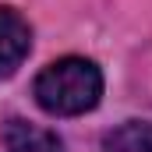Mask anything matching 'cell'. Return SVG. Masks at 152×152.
Returning <instances> with one entry per match:
<instances>
[{
	"label": "cell",
	"instance_id": "6da1fadb",
	"mask_svg": "<svg viewBox=\"0 0 152 152\" xmlns=\"http://www.w3.org/2000/svg\"><path fill=\"white\" fill-rule=\"evenodd\" d=\"M36 103L53 117H81L103 99V71L85 57H60L39 71Z\"/></svg>",
	"mask_w": 152,
	"mask_h": 152
},
{
	"label": "cell",
	"instance_id": "7a4b0ae2",
	"mask_svg": "<svg viewBox=\"0 0 152 152\" xmlns=\"http://www.w3.org/2000/svg\"><path fill=\"white\" fill-rule=\"evenodd\" d=\"M32 50V28L14 7H0V78H11Z\"/></svg>",
	"mask_w": 152,
	"mask_h": 152
},
{
	"label": "cell",
	"instance_id": "3957f363",
	"mask_svg": "<svg viewBox=\"0 0 152 152\" xmlns=\"http://www.w3.org/2000/svg\"><path fill=\"white\" fill-rule=\"evenodd\" d=\"M4 149L7 152H64V142L53 131L14 117L4 124Z\"/></svg>",
	"mask_w": 152,
	"mask_h": 152
},
{
	"label": "cell",
	"instance_id": "277c9868",
	"mask_svg": "<svg viewBox=\"0 0 152 152\" xmlns=\"http://www.w3.org/2000/svg\"><path fill=\"white\" fill-rule=\"evenodd\" d=\"M99 152H152V124L149 120H127L103 134Z\"/></svg>",
	"mask_w": 152,
	"mask_h": 152
}]
</instances>
